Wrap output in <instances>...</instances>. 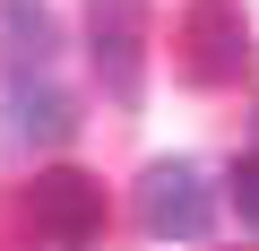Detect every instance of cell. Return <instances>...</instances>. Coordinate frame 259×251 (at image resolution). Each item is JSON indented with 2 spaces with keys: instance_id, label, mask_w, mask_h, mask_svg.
<instances>
[{
  "instance_id": "cell-2",
  "label": "cell",
  "mask_w": 259,
  "mask_h": 251,
  "mask_svg": "<svg viewBox=\"0 0 259 251\" xmlns=\"http://www.w3.org/2000/svg\"><path fill=\"white\" fill-rule=\"evenodd\" d=\"M26 217H35V234L52 251H87L104 234V182L78 173V165H52V173L26 182Z\"/></svg>"
},
{
  "instance_id": "cell-5",
  "label": "cell",
  "mask_w": 259,
  "mask_h": 251,
  "mask_svg": "<svg viewBox=\"0 0 259 251\" xmlns=\"http://www.w3.org/2000/svg\"><path fill=\"white\" fill-rule=\"evenodd\" d=\"M0 139H9V156H52V148H69V139H78L69 87H52L44 69L9 78V121H0Z\"/></svg>"
},
{
  "instance_id": "cell-6",
  "label": "cell",
  "mask_w": 259,
  "mask_h": 251,
  "mask_svg": "<svg viewBox=\"0 0 259 251\" xmlns=\"http://www.w3.org/2000/svg\"><path fill=\"white\" fill-rule=\"evenodd\" d=\"M52 52H61V26H52L44 0H0V61H9V78L52 69Z\"/></svg>"
},
{
  "instance_id": "cell-4",
  "label": "cell",
  "mask_w": 259,
  "mask_h": 251,
  "mask_svg": "<svg viewBox=\"0 0 259 251\" xmlns=\"http://www.w3.org/2000/svg\"><path fill=\"white\" fill-rule=\"evenodd\" d=\"M182 69L199 87H225V78L250 69V26H242L233 0H190L182 9Z\"/></svg>"
},
{
  "instance_id": "cell-1",
  "label": "cell",
  "mask_w": 259,
  "mask_h": 251,
  "mask_svg": "<svg viewBox=\"0 0 259 251\" xmlns=\"http://www.w3.org/2000/svg\"><path fill=\"white\" fill-rule=\"evenodd\" d=\"M87 52L112 104L147 95V0H87Z\"/></svg>"
},
{
  "instance_id": "cell-3",
  "label": "cell",
  "mask_w": 259,
  "mask_h": 251,
  "mask_svg": "<svg viewBox=\"0 0 259 251\" xmlns=\"http://www.w3.org/2000/svg\"><path fill=\"white\" fill-rule=\"evenodd\" d=\"M139 225H147L156 242H199V234L216 225L207 173H199V165H147V182H139Z\"/></svg>"
},
{
  "instance_id": "cell-7",
  "label": "cell",
  "mask_w": 259,
  "mask_h": 251,
  "mask_svg": "<svg viewBox=\"0 0 259 251\" xmlns=\"http://www.w3.org/2000/svg\"><path fill=\"white\" fill-rule=\"evenodd\" d=\"M233 208H242V225L259 234V156H242V173H233Z\"/></svg>"
}]
</instances>
